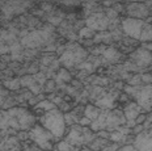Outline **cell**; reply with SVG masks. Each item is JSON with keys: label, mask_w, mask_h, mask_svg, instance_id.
<instances>
[{"label": "cell", "mask_w": 152, "mask_h": 151, "mask_svg": "<svg viewBox=\"0 0 152 151\" xmlns=\"http://www.w3.org/2000/svg\"><path fill=\"white\" fill-rule=\"evenodd\" d=\"M114 97L112 96H105L102 99H99V101H96V106L99 108H104V109H110L114 106Z\"/></svg>", "instance_id": "cell-14"}, {"label": "cell", "mask_w": 152, "mask_h": 151, "mask_svg": "<svg viewBox=\"0 0 152 151\" xmlns=\"http://www.w3.org/2000/svg\"><path fill=\"white\" fill-rule=\"evenodd\" d=\"M148 134H150L151 137H152V126H151V130H150V133H148Z\"/></svg>", "instance_id": "cell-29"}, {"label": "cell", "mask_w": 152, "mask_h": 151, "mask_svg": "<svg viewBox=\"0 0 152 151\" xmlns=\"http://www.w3.org/2000/svg\"><path fill=\"white\" fill-rule=\"evenodd\" d=\"M127 12L132 18H139V20H143V17L148 15L147 8L143 4H131L127 8Z\"/></svg>", "instance_id": "cell-12"}, {"label": "cell", "mask_w": 152, "mask_h": 151, "mask_svg": "<svg viewBox=\"0 0 152 151\" xmlns=\"http://www.w3.org/2000/svg\"><path fill=\"white\" fill-rule=\"evenodd\" d=\"M59 76H62L63 78V80H66V81H68V80H71V76L68 75V72L64 70V68H62L61 72H59Z\"/></svg>", "instance_id": "cell-25"}, {"label": "cell", "mask_w": 152, "mask_h": 151, "mask_svg": "<svg viewBox=\"0 0 152 151\" xmlns=\"http://www.w3.org/2000/svg\"><path fill=\"white\" fill-rule=\"evenodd\" d=\"M140 41H143V42L152 41V25L151 24L144 25L143 32H142V36H140Z\"/></svg>", "instance_id": "cell-17"}, {"label": "cell", "mask_w": 152, "mask_h": 151, "mask_svg": "<svg viewBox=\"0 0 152 151\" xmlns=\"http://www.w3.org/2000/svg\"><path fill=\"white\" fill-rule=\"evenodd\" d=\"M29 138L43 151L53 150L51 141L55 139V138H54V135L50 133L49 130H46L42 125H34L29 131Z\"/></svg>", "instance_id": "cell-5"}, {"label": "cell", "mask_w": 152, "mask_h": 151, "mask_svg": "<svg viewBox=\"0 0 152 151\" xmlns=\"http://www.w3.org/2000/svg\"><path fill=\"white\" fill-rule=\"evenodd\" d=\"M131 61L135 62L139 67H147L148 65L152 63V55L148 50H145L144 48L138 49L137 51H134L131 54Z\"/></svg>", "instance_id": "cell-10"}, {"label": "cell", "mask_w": 152, "mask_h": 151, "mask_svg": "<svg viewBox=\"0 0 152 151\" xmlns=\"http://www.w3.org/2000/svg\"><path fill=\"white\" fill-rule=\"evenodd\" d=\"M145 23L143 20H139V18H132L127 17L122 21V30L127 34L129 37L134 40H140L142 32H143Z\"/></svg>", "instance_id": "cell-6"}, {"label": "cell", "mask_w": 152, "mask_h": 151, "mask_svg": "<svg viewBox=\"0 0 152 151\" xmlns=\"http://www.w3.org/2000/svg\"><path fill=\"white\" fill-rule=\"evenodd\" d=\"M58 151H77V147H74L72 144H69L68 142L63 141V142H59L55 147Z\"/></svg>", "instance_id": "cell-20"}, {"label": "cell", "mask_w": 152, "mask_h": 151, "mask_svg": "<svg viewBox=\"0 0 152 151\" xmlns=\"http://www.w3.org/2000/svg\"><path fill=\"white\" fill-rule=\"evenodd\" d=\"M9 51H11V48H9L8 45H5V41L0 37V55L7 54Z\"/></svg>", "instance_id": "cell-22"}, {"label": "cell", "mask_w": 152, "mask_h": 151, "mask_svg": "<svg viewBox=\"0 0 152 151\" xmlns=\"http://www.w3.org/2000/svg\"><path fill=\"white\" fill-rule=\"evenodd\" d=\"M134 147L138 151H152V137L148 133L139 134L134 141Z\"/></svg>", "instance_id": "cell-11"}, {"label": "cell", "mask_w": 152, "mask_h": 151, "mask_svg": "<svg viewBox=\"0 0 152 151\" xmlns=\"http://www.w3.org/2000/svg\"><path fill=\"white\" fill-rule=\"evenodd\" d=\"M145 119H147V117H145L144 114H140L139 116V117L135 119V124H138V125H140L142 124V121H145Z\"/></svg>", "instance_id": "cell-26"}, {"label": "cell", "mask_w": 152, "mask_h": 151, "mask_svg": "<svg viewBox=\"0 0 152 151\" xmlns=\"http://www.w3.org/2000/svg\"><path fill=\"white\" fill-rule=\"evenodd\" d=\"M9 129V114L8 111H0V130L5 131Z\"/></svg>", "instance_id": "cell-16"}, {"label": "cell", "mask_w": 152, "mask_h": 151, "mask_svg": "<svg viewBox=\"0 0 152 151\" xmlns=\"http://www.w3.org/2000/svg\"><path fill=\"white\" fill-rule=\"evenodd\" d=\"M9 151H21V149H20V147H18V146H16V147H13V149H12V150H9Z\"/></svg>", "instance_id": "cell-28"}, {"label": "cell", "mask_w": 152, "mask_h": 151, "mask_svg": "<svg viewBox=\"0 0 152 151\" xmlns=\"http://www.w3.org/2000/svg\"><path fill=\"white\" fill-rule=\"evenodd\" d=\"M104 56H105V59H107V61H118L119 58H121V54L118 53V50L117 49H113V48H109L106 49L105 51H104Z\"/></svg>", "instance_id": "cell-15"}, {"label": "cell", "mask_w": 152, "mask_h": 151, "mask_svg": "<svg viewBox=\"0 0 152 151\" xmlns=\"http://www.w3.org/2000/svg\"><path fill=\"white\" fill-rule=\"evenodd\" d=\"M47 151H51V150H47Z\"/></svg>", "instance_id": "cell-30"}, {"label": "cell", "mask_w": 152, "mask_h": 151, "mask_svg": "<svg viewBox=\"0 0 152 151\" xmlns=\"http://www.w3.org/2000/svg\"><path fill=\"white\" fill-rule=\"evenodd\" d=\"M126 93L132 96L137 100V104L142 109L150 111L152 109V86H144V87H130L125 88Z\"/></svg>", "instance_id": "cell-3"}, {"label": "cell", "mask_w": 152, "mask_h": 151, "mask_svg": "<svg viewBox=\"0 0 152 151\" xmlns=\"http://www.w3.org/2000/svg\"><path fill=\"white\" fill-rule=\"evenodd\" d=\"M125 135H126L125 133H122L121 130H118V131H113V133L109 135V138L112 141H114V142L118 143V142H122V141H125Z\"/></svg>", "instance_id": "cell-21"}, {"label": "cell", "mask_w": 152, "mask_h": 151, "mask_svg": "<svg viewBox=\"0 0 152 151\" xmlns=\"http://www.w3.org/2000/svg\"><path fill=\"white\" fill-rule=\"evenodd\" d=\"M41 125L49 130L54 135V138H61L63 137L66 131V121L64 114L58 111V109H53L50 112H46L45 114L41 117Z\"/></svg>", "instance_id": "cell-1"}, {"label": "cell", "mask_w": 152, "mask_h": 151, "mask_svg": "<svg viewBox=\"0 0 152 151\" xmlns=\"http://www.w3.org/2000/svg\"><path fill=\"white\" fill-rule=\"evenodd\" d=\"M101 109L99 108V106L96 105H87L84 108V117H87L88 119H91L92 122L96 121L97 118H99V116L101 114Z\"/></svg>", "instance_id": "cell-13"}, {"label": "cell", "mask_w": 152, "mask_h": 151, "mask_svg": "<svg viewBox=\"0 0 152 151\" xmlns=\"http://www.w3.org/2000/svg\"><path fill=\"white\" fill-rule=\"evenodd\" d=\"M47 41V34L43 32V30H39V32H31L29 33L26 37L21 38V45L26 46L29 49H34L38 48V46H42Z\"/></svg>", "instance_id": "cell-8"}, {"label": "cell", "mask_w": 152, "mask_h": 151, "mask_svg": "<svg viewBox=\"0 0 152 151\" xmlns=\"http://www.w3.org/2000/svg\"><path fill=\"white\" fill-rule=\"evenodd\" d=\"M91 124H92V121H91V119H88L87 117H84V118L79 119V125H80V126H83V128L88 126V125H89V126H91Z\"/></svg>", "instance_id": "cell-24"}, {"label": "cell", "mask_w": 152, "mask_h": 151, "mask_svg": "<svg viewBox=\"0 0 152 151\" xmlns=\"http://www.w3.org/2000/svg\"><path fill=\"white\" fill-rule=\"evenodd\" d=\"M36 109H43L45 113H46V112H50V111H53V109H55V105H54L53 103H50L49 100H43V101L37 104Z\"/></svg>", "instance_id": "cell-19"}, {"label": "cell", "mask_w": 152, "mask_h": 151, "mask_svg": "<svg viewBox=\"0 0 152 151\" xmlns=\"http://www.w3.org/2000/svg\"><path fill=\"white\" fill-rule=\"evenodd\" d=\"M9 114V128L13 130H28L36 125L34 114L24 108H12L8 111Z\"/></svg>", "instance_id": "cell-2"}, {"label": "cell", "mask_w": 152, "mask_h": 151, "mask_svg": "<svg viewBox=\"0 0 152 151\" xmlns=\"http://www.w3.org/2000/svg\"><path fill=\"white\" fill-rule=\"evenodd\" d=\"M123 114L126 117V121H127V126H135V119H137L139 116L142 114V108L138 105L137 103H130L125 106L123 109Z\"/></svg>", "instance_id": "cell-9"}, {"label": "cell", "mask_w": 152, "mask_h": 151, "mask_svg": "<svg viewBox=\"0 0 152 151\" xmlns=\"http://www.w3.org/2000/svg\"><path fill=\"white\" fill-rule=\"evenodd\" d=\"M92 36H93V30L89 29V28H83L80 30V37H88V38H91Z\"/></svg>", "instance_id": "cell-23"}, {"label": "cell", "mask_w": 152, "mask_h": 151, "mask_svg": "<svg viewBox=\"0 0 152 151\" xmlns=\"http://www.w3.org/2000/svg\"><path fill=\"white\" fill-rule=\"evenodd\" d=\"M87 58V51L77 43H71L62 54L59 62L66 67H74Z\"/></svg>", "instance_id": "cell-4"}, {"label": "cell", "mask_w": 152, "mask_h": 151, "mask_svg": "<svg viewBox=\"0 0 152 151\" xmlns=\"http://www.w3.org/2000/svg\"><path fill=\"white\" fill-rule=\"evenodd\" d=\"M3 86L7 87L8 89H11V91H15L21 86V83H20V79H8V80L3 81Z\"/></svg>", "instance_id": "cell-18"}, {"label": "cell", "mask_w": 152, "mask_h": 151, "mask_svg": "<svg viewBox=\"0 0 152 151\" xmlns=\"http://www.w3.org/2000/svg\"><path fill=\"white\" fill-rule=\"evenodd\" d=\"M87 23V28H89L94 32V30H105L110 24V18L106 16L105 13H93L85 20Z\"/></svg>", "instance_id": "cell-7"}, {"label": "cell", "mask_w": 152, "mask_h": 151, "mask_svg": "<svg viewBox=\"0 0 152 151\" xmlns=\"http://www.w3.org/2000/svg\"><path fill=\"white\" fill-rule=\"evenodd\" d=\"M4 101H5V100H4V96H1V95H0V106H3V105H4Z\"/></svg>", "instance_id": "cell-27"}]
</instances>
